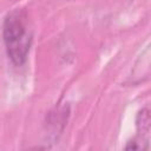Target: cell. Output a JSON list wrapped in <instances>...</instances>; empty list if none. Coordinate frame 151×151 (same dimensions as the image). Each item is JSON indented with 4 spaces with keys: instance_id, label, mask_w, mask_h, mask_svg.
I'll list each match as a JSON object with an SVG mask.
<instances>
[{
    "instance_id": "6da1fadb",
    "label": "cell",
    "mask_w": 151,
    "mask_h": 151,
    "mask_svg": "<svg viewBox=\"0 0 151 151\" xmlns=\"http://www.w3.org/2000/svg\"><path fill=\"white\" fill-rule=\"evenodd\" d=\"M4 40L11 59L18 65L22 64L31 45V33L24 12L15 11L7 17L4 26Z\"/></svg>"
}]
</instances>
